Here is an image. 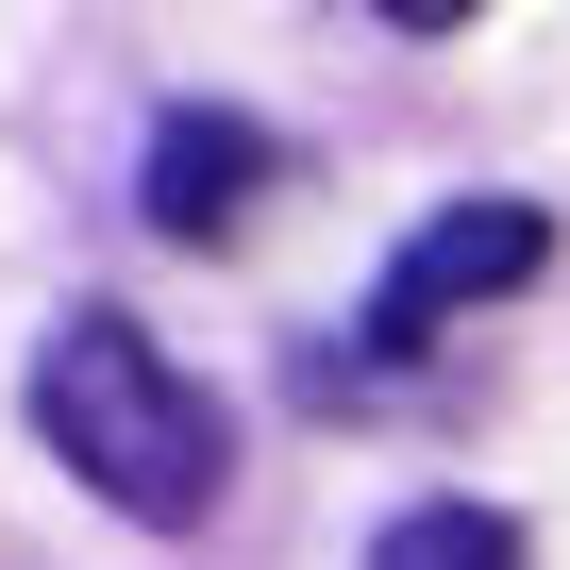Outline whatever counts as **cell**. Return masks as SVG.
<instances>
[{
	"mask_svg": "<svg viewBox=\"0 0 570 570\" xmlns=\"http://www.w3.org/2000/svg\"><path fill=\"white\" fill-rule=\"evenodd\" d=\"M537 268H553V218H537V202H436V218L386 252L370 336H386V353H420V336H453L470 303H503V285H537Z\"/></svg>",
	"mask_w": 570,
	"mask_h": 570,
	"instance_id": "cell-2",
	"label": "cell"
},
{
	"mask_svg": "<svg viewBox=\"0 0 570 570\" xmlns=\"http://www.w3.org/2000/svg\"><path fill=\"white\" fill-rule=\"evenodd\" d=\"M135 202H151V235H168V252H218V235L268 202V135H252V118H218V101H168V118H151V185H135Z\"/></svg>",
	"mask_w": 570,
	"mask_h": 570,
	"instance_id": "cell-3",
	"label": "cell"
},
{
	"mask_svg": "<svg viewBox=\"0 0 570 570\" xmlns=\"http://www.w3.org/2000/svg\"><path fill=\"white\" fill-rule=\"evenodd\" d=\"M386 35H453V18H487V0H370Z\"/></svg>",
	"mask_w": 570,
	"mask_h": 570,
	"instance_id": "cell-5",
	"label": "cell"
},
{
	"mask_svg": "<svg viewBox=\"0 0 570 570\" xmlns=\"http://www.w3.org/2000/svg\"><path fill=\"white\" fill-rule=\"evenodd\" d=\"M370 570H520V520L503 503H403L370 537Z\"/></svg>",
	"mask_w": 570,
	"mask_h": 570,
	"instance_id": "cell-4",
	"label": "cell"
},
{
	"mask_svg": "<svg viewBox=\"0 0 570 570\" xmlns=\"http://www.w3.org/2000/svg\"><path fill=\"white\" fill-rule=\"evenodd\" d=\"M35 436L68 453V487H101V503L151 520V537H185V520L218 503V403H202L118 303H85V320L35 353Z\"/></svg>",
	"mask_w": 570,
	"mask_h": 570,
	"instance_id": "cell-1",
	"label": "cell"
}]
</instances>
